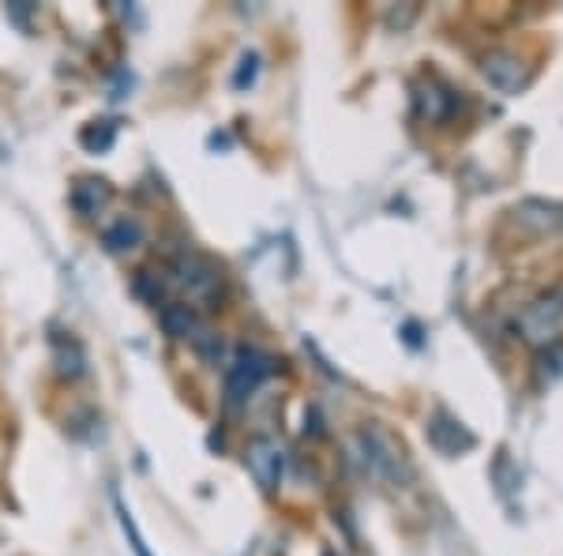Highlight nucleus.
I'll return each instance as SVG.
<instances>
[{"mask_svg": "<svg viewBox=\"0 0 563 556\" xmlns=\"http://www.w3.org/2000/svg\"><path fill=\"white\" fill-rule=\"evenodd\" d=\"M413 102H417V113H421L424 121L440 124V121H448V117L455 113L459 98H455V90H448V87L435 84V79H429V84L417 87Z\"/></svg>", "mask_w": 563, "mask_h": 556, "instance_id": "nucleus-9", "label": "nucleus"}, {"mask_svg": "<svg viewBox=\"0 0 563 556\" xmlns=\"http://www.w3.org/2000/svg\"><path fill=\"white\" fill-rule=\"evenodd\" d=\"M278 372V358H271L267 350H256V346H241L233 353L230 369H225V403L238 410L244 399H252L263 380H271Z\"/></svg>", "mask_w": 563, "mask_h": 556, "instance_id": "nucleus-3", "label": "nucleus"}, {"mask_svg": "<svg viewBox=\"0 0 563 556\" xmlns=\"http://www.w3.org/2000/svg\"><path fill=\"white\" fill-rule=\"evenodd\" d=\"M538 369H541V380H560L563 377V346L560 342H552L549 350L541 353Z\"/></svg>", "mask_w": 563, "mask_h": 556, "instance_id": "nucleus-15", "label": "nucleus"}, {"mask_svg": "<svg viewBox=\"0 0 563 556\" xmlns=\"http://www.w3.org/2000/svg\"><path fill=\"white\" fill-rule=\"evenodd\" d=\"M244 467L263 492H275L282 486V470H286V451H282L275 436H256L244 448Z\"/></svg>", "mask_w": 563, "mask_h": 556, "instance_id": "nucleus-4", "label": "nucleus"}, {"mask_svg": "<svg viewBox=\"0 0 563 556\" xmlns=\"http://www.w3.org/2000/svg\"><path fill=\"white\" fill-rule=\"evenodd\" d=\"M26 15H31V4L26 0H15V4H8V20H15L26 31Z\"/></svg>", "mask_w": 563, "mask_h": 556, "instance_id": "nucleus-19", "label": "nucleus"}, {"mask_svg": "<svg viewBox=\"0 0 563 556\" xmlns=\"http://www.w3.org/2000/svg\"><path fill=\"white\" fill-rule=\"evenodd\" d=\"M357 444H361V459H365V467L376 473V478H387V481H395V486H402V481L410 478V459H406L402 444H398L384 425H376V422L365 425L357 433Z\"/></svg>", "mask_w": 563, "mask_h": 556, "instance_id": "nucleus-2", "label": "nucleus"}, {"mask_svg": "<svg viewBox=\"0 0 563 556\" xmlns=\"http://www.w3.org/2000/svg\"><path fill=\"white\" fill-rule=\"evenodd\" d=\"M429 444L435 451H443V455H459V451H470L474 448V433H470L466 425L455 422L451 414H432V422H429Z\"/></svg>", "mask_w": 563, "mask_h": 556, "instance_id": "nucleus-6", "label": "nucleus"}, {"mask_svg": "<svg viewBox=\"0 0 563 556\" xmlns=\"http://www.w3.org/2000/svg\"><path fill=\"white\" fill-rule=\"evenodd\" d=\"M192 346H196L199 353H203L207 361H218V358H222V339H218L214 331H203V327H199V335L192 339Z\"/></svg>", "mask_w": 563, "mask_h": 556, "instance_id": "nucleus-18", "label": "nucleus"}, {"mask_svg": "<svg viewBox=\"0 0 563 556\" xmlns=\"http://www.w3.org/2000/svg\"><path fill=\"white\" fill-rule=\"evenodd\" d=\"M53 346H57V353H53V361H57V377H65V380H79V377H84V372H87L84 346H79L76 339H57Z\"/></svg>", "mask_w": 563, "mask_h": 556, "instance_id": "nucleus-12", "label": "nucleus"}, {"mask_svg": "<svg viewBox=\"0 0 563 556\" xmlns=\"http://www.w3.org/2000/svg\"><path fill=\"white\" fill-rule=\"evenodd\" d=\"M481 72H485V79L493 84L496 90H504V95H515L522 84H526V72H522V61L515 57V53H488L485 61H481Z\"/></svg>", "mask_w": 563, "mask_h": 556, "instance_id": "nucleus-8", "label": "nucleus"}, {"mask_svg": "<svg viewBox=\"0 0 563 556\" xmlns=\"http://www.w3.org/2000/svg\"><path fill=\"white\" fill-rule=\"evenodd\" d=\"M132 290H135V294H140L143 301H147V305H166V297H169V279H166V271L143 268V271H135Z\"/></svg>", "mask_w": 563, "mask_h": 556, "instance_id": "nucleus-13", "label": "nucleus"}, {"mask_svg": "<svg viewBox=\"0 0 563 556\" xmlns=\"http://www.w3.org/2000/svg\"><path fill=\"white\" fill-rule=\"evenodd\" d=\"M117 515H121V526H124V534H129V542H132V549H135V556H151V549H147V542L140 537V531H135V519L129 515V508L117 500Z\"/></svg>", "mask_w": 563, "mask_h": 556, "instance_id": "nucleus-17", "label": "nucleus"}, {"mask_svg": "<svg viewBox=\"0 0 563 556\" xmlns=\"http://www.w3.org/2000/svg\"><path fill=\"white\" fill-rule=\"evenodd\" d=\"M256 76H260V53H244L238 76H233V87H238V90H249L252 84H256Z\"/></svg>", "mask_w": 563, "mask_h": 556, "instance_id": "nucleus-16", "label": "nucleus"}, {"mask_svg": "<svg viewBox=\"0 0 563 556\" xmlns=\"http://www.w3.org/2000/svg\"><path fill=\"white\" fill-rule=\"evenodd\" d=\"M102 244L106 252H113V257H121V252H132L135 244H143V226L135 222V218H117L113 226H106L102 230Z\"/></svg>", "mask_w": 563, "mask_h": 556, "instance_id": "nucleus-11", "label": "nucleus"}, {"mask_svg": "<svg viewBox=\"0 0 563 556\" xmlns=\"http://www.w3.org/2000/svg\"><path fill=\"white\" fill-rule=\"evenodd\" d=\"M113 140H117V121H95L79 132V143H84L90 154H106L113 148Z\"/></svg>", "mask_w": 563, "mask_h": 556, "instance_id": "nucleus-14", "label": "nucleus"}, {"mask_svg": "<svg viewBox=\"0 0 563 556\" xmlns=\"http://www.w3.org/2000/svg\"><path fill=\"white\" fill-rule=\"evenodd\" d=\"M68 204L76 207L79 218H98L109 204H113V185L102 177H79L68 193Z\"/></svg>", "mask_w": 563, "mask_h": 556, "instance_id": "nucleus-7", "label": "nucleus"}, {"mask_svg": "<svg viewBox=\"0 0 563 556\" xmlns=\"http://www.w3.org/2000/svg\"><path fill=\"white\" fill-rule=\"evenodd\" d=\"M169 290L185 297L188 308H222L225 301V275L214 260L199 257V252H180L166 268Z\"/></svg>", "mask_w": 563, "mask_h": 556, "instance_id": "nucleus-1", "label": "nucleus"}, {"mask_svg": "<svg viewBox=\"0 0 563 556\" xmlns=\"http://www.w3.org/2000/svg\"><path fill=\"white\" fill-rule=\"evenodd\" d=\"M158 320H162V327H166L169 339L192 342L199 335V313L196 308H188L185 301H166V305L158 308Z\"/></svg>", "mask_w": 563, "mask_h": 556, "instance_id": "nucleus-10", "label": "nucleus"}, {"mask_svg": "<svg viewBox=\"0 0 563 556\" xmlns=\"http://www.w3.org/2000/svg\"><path fill=\"white\" fill-rule=\"evenodd\" d=\"M519 327H522V339L530 342H556V335L563 331V286L556 294L533 301L530 308L519 316Z\"/></svg>", "mask_w": 563, "mask_h": 556, "instance_id": "nucleus-5", "label": "nucleus"}]
</instances>
